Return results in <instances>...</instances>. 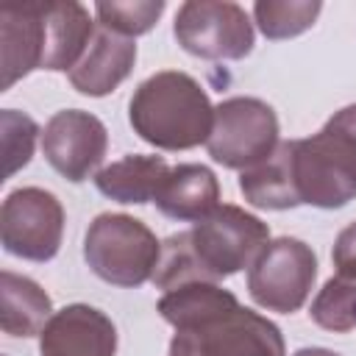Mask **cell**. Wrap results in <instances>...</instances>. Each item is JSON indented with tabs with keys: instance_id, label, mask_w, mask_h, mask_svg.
Segmentation results:
<instances>
[{
	"instance_id": "obj_1",
	"label": "cell",
	"mask_w": 356,
	"mask_h": 356,
	"mask_svg": "<svg viewBox=\"0 0 356 356\" xmlns=\"http://www.w3.org/2000/svg\"><path fill=\"white\" fill-rule=\"evenodd\" d=\"M164 323L175 328L170 356H284L281 328L264 314L242 306L231 289L192 281L170 289L156 303Z\"/></svg>"
},
{
	"instance_id": "obj_2",
	"label": "cell",
	"mask_w": 356,
	"mask_h": 356,
	"mask_svg": "<svg viewBox=\"0 0 356 356\" xmlns=\"http://www.w3.org/2000/svg\"><path fill=\"white\" fill-rule=\"evenodd\" d=\"M267 242V222L234 203H220L189 231H178L161 242V259L153 273V284L161 292L192 281L220 284L222 278L250 267Z\"/></svg>"
},
{
	"instance_id": "obj_3",
	"label": "cell",
	"mask_w": 356,
	"mask_h": 356,
	"mask_svg": "<svg viewBox=\"0 0 356 356\" xmlns=\"http://www.w3.org/2000/svg\"><path fill=\"white\" fill-rule=\"evenodd\" d=\"M128 122L142 142L159 150H192L209 142L214 106L189 72L161 70L134 89Z\"/></svg>"
},
{
	"instance_id": "obj_4",
	"label": "cell",
	"mask_w": 356,
	"mask_h": 356,
	"mask_svg": "<svg viewBox=\"0 0 356 356\" xmlns=\"http://www.w3.org/2000/svg\"><path fill=\"white\" fill-rule=\"evenodd\" d=\"M292 181L300 206L342 209L356 200V103L312 136L292 139Z\"/></svg>"
},
{
	"instance_id": "obj_5",
	"label": "cell",
	"mask_w": 356,
	"mask_h": 356,
	"mask_svg": "<svg viewBox=\"0 0 356 356\" xmlns=\"http://www.w3.org/2000/svg\"><path fill=\"white\" fill-rule=\"evenodd\" d=\"M83 259L100 281L134 289L153 281L161 242L142 220L122 211H103L86 228Z\"/></svg>"
},
{
	"instance_id": "obj_6",
	"label": "cell",
	"mask_w": 356,
	"mask_h": 356,
	"mask_svg": "<svg viewBox=\"0 0 356 356\" xmlns=\"http://www.w3.org/2000/svg\"><path fill=\"white\" fill-rule=\"evenodd\" d=\"M278 117L259 97H228L214 106V128L206 142L209 156L228 170H250L281 145Z\"/></svg>"
},
{
	"instance_id": "obj_7",
	"label": "cell",
	"mask_w": 356,
	"mask_h": 356,
	"mask_svg": "<svg viewBox=\"0 0 356 356\" xmlns=\"http://www.w3.org/2000/svg\"><path fill=\"white\" fill-rule=\"evenodd\" d=\"M317 281V256L312 245L295 236H278L264 245L248 267V295L256 306L278 314L298 312Z\"/></svg>"
},
{
	"instance_id": "obj_8",
	"label": "cell",
	"mask_w": 356,
	"mask_h": 356,
	"mask_svg": "<svg viewBox=\"0 0 356 356\" xmlns=\"http://www.w3.org/2000/svg\"><path fill=\"white\" fill-rule=\"evenodd\" d=\"M175 42L206 61H239L250 56L256 33L248 11L228 0H186L175 11Z\"/></svg>"
},
{
	"instance_id": "obj_9",
	"label": "cell",
	"mask_w": 356,
	"mask_h": 356,
	"mask_svg": "<svg viewBox=\"0 0 356 356\" xmlns=\"http://www.w3.org/2000/svg\"><path fill=\"white\" fill-rule=\"evenodd\" d=\"M64 236V206L42 186H19L6 195L0 206V242L3 250L28 259L50 261Z\"/></svg>"
},
{
	"instance_id": "obj_10",
	"label": "cell",
	"mask_w": 356,
	"mask_h": 356,
	"mask_svg": "<svg viewBox=\"0 0 356 356\" xmlns=\"http://www.w3.org/2000/svg\"><path fill=\"white\" fill-rule=\"evenodd\" d=\"M106 150H108L106 125L83 108L56 111L44 122L42 153L47 164L72 184H81L97 175L106 159Z\"/></svg>"
},
{
	"instance_id": "obj_11",
	"label": "cell",
	"mask_w": 356,
	"mask_h": 356,
	"mask_svg": "<svg viewBox=\"0 0 356 356\" xmlns=\"http://www.w3.org/2000/svg\"><path fill=\"white\" fill-rule=\"evenodd\" d=\"M39 356H117V325L89 303H70L39 334Z\"/></svg>"
},
{
	"instance_id": "obj_12",
	"label": "cell",
	"mask_w": 356,
	"mask_h": 356,
	"mask_svg": "<svg viewBox=\"0 0 356 356\" xmlns=\"http://www.w3.org/2000/svg\"><path fill=\"white\" fill-rule=\"evenodd\" d=\"M44 61V6L0 11V92L42 70Z\"/></svg>"
},
{
	"instance_id": "obj_13",
	"label": "cell",
	"mask_w": 356,
	"mask_h": 356,
	"mask_svg": "<svg viewBox=\"0 0 356 356\" xmlns=\"http://www.w3.org/2000/svg\"><path fill=\"white\" fill-rule=\"evenodd\" d=\"M136 64V44L120 33H111L97 25L86 53L81 61L67 72L72 89L89 97H103L114 92Z\"/></svg>"
},
{
	"instance_id": "obj_14",
	"label": "cell",
	"mask_w": 356,
	"mask_h": 356,
	"mask_svg": "<svg viewBox=\"0 0 356 356\" xmlns=\"http://www.w3.org/2000/svg\"><path fill=\"white\" fill-rule=\"evenodd\" d=\"M156 209L178 222H200L220 206V181L206 164H178L164 175Z\"/></svg>"
},
{
	"instance_id": "obj_15",
	"label": "cell",
	"mask_w": 356,
	"mask_h": 356,
	"mask_svg": "<svg viewBox=\"0 0 356 356\" xmlns=\"http://www.w3.org/2000/svg\"><path fill=\"white\" fill-rule=\"evenodd\" d=\"M97 22L81 3H44V61L42 70L70 72L86 53Z\"/></svg>"
},
{
	"instance_id": "obj_16",
	"label": "cell",
	"mask_w": 356,
	"mask_h": 356,
	"mask_svg": "<svg viewBox=\"0 0 356 356\" xmlns=\"http://www.w3.org/2000/svg\"><path fill=\"white\" fill-rule=\"evenodd\" d=\"M53 317L50 295L28 275L0 273V328L8 337H36Z\"/></svg>"
},
{
	"instance_id": "obj_17",
	"label": "cell",
	"mask_w": 356,
	"mask_h": 356,
	"mask_svg": "<svg viewBox=\"0 0 356 356\" xmlns=\"http://www.w3.org/2000/svg\"><path fill=\"white\" fill-rule=\"evenodd\" d=\"M167 172H170V164L164 161V156L131 153V156H122V159L111 161L108 167H103L95 175V186L108 200L142 206L156 197Z\"/></svg>"
},
{
	"instance_id": "obj_18",
	"label": "cell",
	"mask_w": 356,
	"mask_h": 356,
	"mask_svg": "<svg viewBox=\"0 0 356 356\" xmlns=\"http://www.w3.org/2000/svg\"><path fill=\"white\" fill-rule=\"evenodd\" d=\"M239 192L245 200L256 209H270V211H286L300 206L295 181H292V139L281 142L273 156L259 161L250 170L239 172Z\"/></svg>"
},
{
	"instance_id": "obj_19",
	"label": "cell",
	"mask_w": 356,
	"mask_h": 356,
	"mask_svg": "<svg viewBox=\"0 0 356 356\" xmlns=\"http://www.w3.org/2000/svg\"><path fill=\"white\" fill-rule=\"evenodd\" d=\"M320 11L323 3L317 0H259L253 6V19L267 39L281 42L309 31Z\"/></svg>"
},
{
	"instance_id": "obj_20",
	"label": "cell",
	"mask_w": 356,
	"mask_h": 356,
	"mask_svg": "<svg viewBox=\"0 0 356 356\" xmlns=\"http://www.w3.org/2000/svg\"><path fill=\"white\" fill-rule=\"evenodd\" d=\"M309 317L334 334H348L356 328V278L334 275L314 295Z\"/></svg>"
},
{
	"instance_id": "obj_21",
	"label": "cell",
	"mask_w": 356,
	"mask_h": 356,
	"mask_svg": "<svg viewBox=\"0 0 356 356\" xmlns=\"http://www.w3.org/2000/svg\"><path fill=\"white\" fill-rule=\"evenodd\" d=\"M164 0H128V3H95V14H97V25L120 33L125 39H136L142 33H147L159 17L164 14Z\"/></svg>"
},
{
	"instance_id": "obj_22",
	"label": "cell",
	"mask_w": 356,
	"mask_h": 356,
	"mask_svg": "<svg viewBox=\"0 0 356 356\" xmlns=\"http://www.w3.org/2000/svg\"><path fill=\"white\" fill-rule=\"evenodd\" d=\"M36 136H39V125L28 114H22L17 108L0 111V142H3V159H6L3 181L11 178L17 170H22L31 161Z\"/></svg>"
},
{
	"instance_id": "obj_23",
	"label": "cell",
	"mask_w": 356,
	"mask_h": 356,
	"mask_svg": "<svg viewBox=\"0 0 356 356\" xmlns=\"http://www.w3.org/2000/svg\"><path fill=\"white\" fill-rule=\"evenodd\" d=\"M331 261H334L337 275L356 278V220L337 234L334 250H331Z\"/></svg>"
},
{
	"instance_id": "obj_24",
	"label": "cell",
	"mask_w": 356,
	"mask_h": 356,
	"mask_svg": "<svg viewBox=\"0 0 356 356\" xmlns=\"http://www.w3.org/2000/svg\"><path fill=\"white\" fill-rule=\"evenodd\" d=\"M292 356H342V353L328 350V348H300V350H295Z\"/></svg>"
}]
</instances>
